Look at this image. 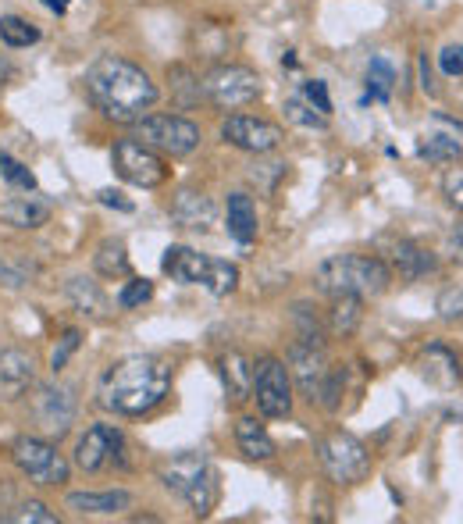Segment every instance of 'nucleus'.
Returning a JSON list of instances; mask_svg holds the SVG:
<instances>
[{"instance_id": "c9c22d12", "label": "nucleus", "mask_w": 463, "mask_h": 524, "mask_svg": "<svg viewBox=\"0 0 463 524\" xmlns=\"http://www.w3.org/2000/svg\"><path fill=\"white\" fill-rule=\"evenodd\" d=\"M293 321H296V328H300L296 343L325 346V339H321V321H317V314L310 311V303H296V307H293Z\"/></svg>"}, {"instance_id": "423d86ee", "label": "nucleus", "mask_w": 463, "mask_h": 524, "mask_svg": "<svg viewBox=\"0 0 463 524\" xmlns=\"http://www.w3.org/2000/svg\"><path fill=\"white\" fill-rule=\"evenodd\" d=\"M317 457L335 485H360L371 475V450L350 432H332L317 443Z\"/></svg>"}, {"instance_id": "0eeeda50", "label": "nucleus", "mask_w": 463, "mask_h": 524, "mask_svg": "<svg viewBox=\"0 0 463 524\" xmlns=\"http://www.w3.org/2000/svg\"><path fill=\"white\" fill-rule=\"evenodd\" d=\"M111 164H114V172H118V179H125L129 186H139V189L164 186L168 175H171L164 154H157V150L147 147V143H139L136 136L114 143Z\"/></svg>"}, {"instance_id": "de8ad7c7", "label": "nucleus", "mask_w": 463, "mask_h": 524, "mask_svg": "<svg viewBox=\"0 0 463 524\" xmlns=\"http://www.w3.org/2000/svg\"><path fill=\"white\" fill-rule=\"evenodd\" d=\"M446 200L463 211V175H449L446 179Z\"/></svg>"}, {"instance_id": "b1692460", "label": "nucleus", "mask_w": 463, "mask_h": 524, "mask_svg": "<svg viewBox=\"0 0 463 524\" xmlns=\"http://www.w3.org/2000/svg\"><path fill=\"white\" fill-rule=\"evenodd\" d=\"M0 222H8L11 229H43L50 222V204L36 197H15L0 204Z\"/></svg>"}, {"instance_id": "f8f14e48", "label": "nucleus", "mask_w": 463, "mask_h": 524, "mask_svg": "<svg viewBox=\"0 0 463 524\" xmlns=\"http://www.w3.org/2000/svg\"><path fill=\"white\" fill-rule=\"evenodd\" d=\"M221 140L228 147L246 150V154H271L285 143V129L268 118H253V115H228L221 122Z\"/></svg>"}, {"instance_id": "a18cd8bd", "label": "nucleus", "mask_w": 463, "mask_h": 524, "mask_svg": "<svg viewBox=\"0 0 463 524\" xmlns=\"http://www.w3.org/2000/svg\"><path fill=\"white\" fill-rule=\"evenodd\" d=\"M446 257L453 264H463V218L446 232Z\"/></svg>"}, {"instance_id": "1a4fd4ad", "label": "nucleus", "mask_w": 463, "mask_h": 524, "mask_svg": "<svg viewBox=\"0 0 463 524\" xmlns=\"http://www.w3.org/2000/svg\"><path fill=\"white\" fill-rule=\"evenodd\" d=\"M253 400L264 418H289L293 414V375L285 361L264 353L253 361Z\"/></svg>"}, {"instance_id": "37998d69", "label": "nucleus", "mask_w": 463, "mask_h": 524, "mask_svg": "<svg viewBox=\"0 0 463 524\" xmlns=\"http://www.w3.org/2000/svg\"><path fill=\"white\" fill-rule=\"evenodd\" d=\"M303 97L321 111V115H332V97H328V82L325 79H307L303 82Z\"/></svg>"}, {"instance_id": "a878e982", "label": "nucleus", "mask_w": 463, "mask_h": 524, "mask_svg": "<svg viewBox=\"0 0 463 524\" xmlns=\"http://www.w3.org/2000/svg\"><path fill=\"white\" fill-rule=\"evenodd\" d=\"M236 443H239V450H243V457H250V460L275 457V439L268 435V428L257 425V418L236 421Z\"/></svg>"}, {"instance_id": "c85d7f7f", "label": "nucleus", "mask_w": 463, "mask_h": 524, "mask_svg": "<svg viewBox=\"0 0 463 524\" xmlns=\"http://www.w3.org/2000/svg\"><path fill=\"white\" fill-rule=\"evenodd\" d=\"M218 500H221V482H218V471H214V464H211L204 475H200V482L186 492V503L193 507L196 517H211V510L218 507Z\"/></svg>"}, {"instance_id": "8fccbe9b", "label": "nucleus", "mask_w": 463, "mask_h": 524, "mask_svg": "<svg viewBox=\"0 0 463 524\" xmlns=\"http://www.w3.org/2000/svg\"><path fill=\"white\" fill-rule=\"evenodd\" d=\"M43 4H47L50 11H57V15H65L68 11V0H43Z\"/></svg>"}, {"instance_id": "49530a36", "label": "nucleus", "mask_w": 463, "mask_h": 524, "mask_svg": "<svg viewBox=\"0 0 463 524\" xmlns=\"http://www.w3.org/2000/svg\"><path fill=\"white\" fill-rule=\"evenodd\" d=\"M97 200L104 207H114V211H122V214H132L136 207H132V200H125V193H118V189H100Z\"/></svg>"}, {"instance_id": "e433bc0d", "label": "nucleus", "mask_w": 463, "mask_h": 524, "mask_svg": "<svg viewBox=\"0 0 463 524\" xmlns=\"http://www.w3.org/2000/svg\"><path fill=\"white\" fill-rule=\"evenodd\" d=\"M236 286H239V268H236V264H232V261H218V257H214L207 289H211L214 296H228V293H236Z\"/></svg>"}, {"instance_id": "f257e3e1", "label": "nucleus", "mask_w": 463, "mask_h": 524, "mask_svg": "<svg viewBox=\"0 0 463 524\" xmlns=\"http://www.w3.org/2000/svg\"><path fill=\"white\" fill-rule=\"evenodd\" d=\"M171 364L154 353H132L114 361L97 382V403L114 418H147L168 400Z\"/></svg>"}, {"instance_id": "20e7f679", "label": "nucleus", "mask_w": 463, "mask_h": 524, "mask_svg": "<svg viewBox=\"0 0 463 524\" xmlns=\"http://www.w3.org/2000/svg\"><path fill=\"white\" fill-rule=\"evenodd\" d=\"M11 460L33 485H43V489H61V485L72 482V460L57 450L50 439H40V435H22L11 446Z\"/></svg>"}, {"instance_id": "aec40b11", "label": "nucleus", "mask_w": 463, "mask_h": 524, "mask_svg": "<svg viewBox=\"0 0 463 524\" xmlns=\"http://www.w3.org/2000/svg\"><path fill=\"white\" fill-rule=\"evenodd\" d=\"M421 375L428 378L431 385H439V389H453L456 382L463 378L460 371V361H456V353L442 343H431L428 350L421 353V361H417Z\"/></svg>"}, {"instance_id": "c756f323", "label": "nucleus", "mask_w": 463, "mask_h": 524, "mask_svg": "<svg viewBox=\"0 0 463 524\" xmlns=\"http://www.w3.org/2000/svg\"><path fill=\"white\" fill-rule=\"evenodd\" d=\"M289 175V164L282 161V157H268V154H257V161L250 164V172H246V179L253 182V186L264 193V197H271L278 189V182Z\"/></svg>"}, {"instance_id": "4be33fe9", "label": "nucleus", "mask_w": 463, "mask_h": 524, "mask_svg": "<svg viewBox=\"0 0 463 524\" xmlns=\"http://www.w3.org/2000/svg\"><path fill=\"white\" fill-rule=\"evenodd\" d=\"M225 229H228V236L243 246H250L253 239H257V207H253L250 193H228Z\"/></svg>"}, {"instance_id": "cd10ccee", "label": "nucleus", "mask_w": 463, "mask_h": 524, "mask_svg": "<svg viewBox=\"0 0 463 524\" xmlns=\"http://www.w3.org/2000/svg\"><path fill=\"white\" fill-rule=\"evenodd\" d=\"M168 86H171V100H175L182 111L200 104V97H204V82L196 79V72L189 65H168Z\"/></svg>"}, {"instance_id": "2eb2a0df", "label": "nucleus", "mask_w": 463, "mask_h": 524, "mask_svg": "<svg viewBox=\"0 0 463 524\" xmlns=\"http://www.w3.org/2000/svg\"><path fill=\"white\" fill-rule=\"evenodd\" d=\"M385 264H389L392 279L399 275L403 282H417L424 275H431V271H439V257L431 254L424 243H417V239H392Z\"/></svg>"}, {"instance_id": "dca6fc26", "label": "nucleus", "mask_w": 463, "mask_h": 524, "mask_svg": "<svg viewBox=\"0 0 463 524\" xmlns=\"http://www.w3.org/2000/svg\"><path fill=\"white\" fill-rule=\"evenodd\" d=\"M211 264L214 257L200 254L193 246H168L161 257V271L171 282H182V286H207Z\"/></svg>"}, {"instance_id": "72a5a7b5", "label": "nucleus", "mask_w": 463, "mask_h": 524, "mask_svg": "<svg viewBox=\"0 0 463 524\" xmlns=\"http://www.w3.org/2000/svg\"><path fill=\"white\" fill-rule=\"evenodd\" d=\"M392 86H396V72H392V65L385 58H371V65H367V100H382V104H389Z\"/></svg>"}, {"instance_id": "3c124183", "label": "nucleus", "mask_w": 463, "mask_h": 524, "mask_svg": "<svg viewBox=\"0 0 463 524\" xmlns=\"http://www.w3.org/2000/svg\"><path fill=\"white\" fill-rule=\"evenodd\" d=\"M282 68H296V50H285V54H282Z\"/></svg>"}, {"instance_id": "2f4dec72", "label": "nucleus", "mask_w": 463, "mask_h": 524, "mask_svg": "<svg viewBox=\"0 0 463 524\" xmlns=\"http://www.w3.org/2000/svg\"><path fill=\"white\" fill-rule=\"evenodd\" d=\"M0 43L11 50H25L33 47V43H40V29L18 15H0Z\"/></svg>"}, {"instance_id": "ddd939ff", "label": "nucleus", "mask_w": 463, "mask_h": 524, "mask_svg": "<svg viewBox=\"0 0 463 524\" xmlns=\"http://www.w3.org/2000/svg\"><path fill=\"white\" fill-rule=\"evenodd\" d=\"M289 375L293 382L300 385L303 400L317 403V393H321V382L328 375V357H325V346H310V343H293L289 350Z\"/></svg>"}, {"instance_id": "a211bd4d", "label": "nucleus", "mask_w": 463, "mask_h": 524, "mask_svg": "<svg viewBox=\"0 0 463 524\" xmlns=\"http://www.w3.org/2000/svg\"><path fill=\"white\" fill-rule=\"evenodd\" d=\"M207 467H211V460H207V453L200 450H186V453H175V457H168L161 464V485L168 492H175V496H182L186 500V492L193 489L196 482H200V475H204Z\"/></svg>"}, {"instance_id": "09e8293b", "label": "nucleus", "mask_w": 463, "mask_h": 524, "mask_svg": "<svg viewBox=\"0 0 463 524\" xmlns=\"http://www.w3.org/2000/svg\"><path fill=\"white\" fill-rule=\"evenodd\" d=\"M417 72H421V90H424V93H435V82H431L428 54H421V58H417Z\"/></svg>"}, {"instance_id": "393cba45", "label": "nucleus", "mask_w": 463, "mask_h": 524, "mask_svg": "<svg viewBox=\"0 0 463 524\" xmlns=\"http://www.w3.org/2000/svg\"><path fill=\"white\" fill-rule=\"evenodd\" d=\"M364 321V300L360 296H332V311H328V336L350 339Z\"/></svg>"}, {"instance_id": "4468645a", "label": "nucleus", "mask_w": 463, "mask_h": 524, "mask_svg": "<svg viewBox=\"0 0 463 524\" xmlns=\"http://www.w3.org/2000/svg\"><path fill=\"white\" fill-rule=\"evenodd\" d=\"M171 222L179 225V229H189V232H211L214 222H218V204L214 197H207L204 189H179L175 200L168 207Z\"/></svg>"}, {"instance_id": "6ab92c4d", "label": "nucleus", "mask_w": 463, "mask_h": 524, "mask_svg": "<svg viewBox=\"0 0 463 524\" xmlns=\"http://www.w3.org/2000/svg\"><path fill=\"white\" fill-rule=\"evenodd\" d=\"M132 507V492L114 489V492H72L68 496V510L79 517H118Z\"/></svg>"}, {"instance_id": "6e6552de", "label": "nucleus", "mask_w": 463, "mask_h": 524, "mask_svg": "<svg viewBox=\"0 0 463 524\" xmlns=\"http://www.w3.org/2000/svg\"><path fill=\"white\" fill-rule=\"evenodd\" d=\"M260 93H264V82L246 65H218L204 79V97L221 111H243L257 104Z\"/></svg>"}, {"instance_id": "7c9ffc66", "label": "nucleus", "mask_w": 463, "mask_h": 524, "mask_svg": "<svg viewBox=\"0 0 463 524\" xmlns=\"http://www.w3.org/2000/svg\"><path fill=\"white\" fill-rule=\"evenodd\" d=\"M417 157L428 164H456L463 161V147L456 136H424L417 140Z\"/></svg>"}, {"instance_id": "bb28decb", "label": "nucleus", "mask_w": 463, "mask_h": 524, "mask_svg": "<svg viewBox=\"0 0 463 524\" xmlns=\"http://www.w3.org/2000/svg\"><path fill=\"white\" fill-rule=\"evenodd\" d=\"M93 268H97V275H104V279H129L132 261L122 239H104V243L97 246V254H93Z\"/></svg>"}, {"instance_id": "79ce46f5", "label": "nucleus", "mask_w": 463, "mask_h": 524, "mask_svg": "<svg viewBox=\"0 0 463 524\" xmlns=\"http://www.w3.org/2000/svg\"><path fill=\"white\" fill-rule=\"evenodd\" d=\"M79 343H82V332L79 328H68L65 336H61V343L54 346V353H50V371H54V375L72 361V353L79 350Z\"/></svg>"}, {"instance_id": "9d476101", "label": "nucleus", "mask_w": 463, "mask_h": 524, "mask_svg": "<svg viewBox=\"0 0 463 524\" xmlns=\"http://www.w3.org/2000/svg\"><path fill=\"white\" fill-rule=\"evenodd\" d=\"M29 407H33V421L40 425V432L47 435V439H65L75 425L79 400H75L72 385L50 382V385H40V389H36Z\"/></svg>"}, {"instance_id": "f3484780", "label": "nucleus", "mask_w": 463, "mask_h": 524, "mask_svg": "<svg viewBox=\"0 0 463 524\" xmlns=\"http://www.w3.org/2000/svg\"><path fill=\"white\" fill-rule=\"evenodd\" d=\"M36 385V357L25 350H0V396L4 400H18Z\"/></svg>"}, {"instance_id": "39448f33", "label": "nucleus", "mask_w": 463, "mask_h": 524, "mask_svg": "<svg viewBox=\"0 0 463 524\" xmlns=\"http://www.w3.org/2000/svg\"><path fill=\"white\" fill-rule=\"evenodd\" d=\"M132 136L164 157H189L204 140L200 125L182 115H143L132 122Z\"/></svg>"}, {"instance_id": "4c0bfd02", "label": "nucleus", "mask_w": 463, "mask_h": 524, "mask_svg": "<svg viewBox=\"0 0 463 524\" xmlns=\"http://www.w3.org/2000/svg\"><path fill=\"white\" fill-rule=\"evenodd\" d=\"M342 389H346V368H328L325 382H321V393H317V403L335 414L342 403Z\"/></svg>"}, {"instance_id": "f03ea898", "label": "nucleus", "mask_w": 463, "mask_h": 524, "mask_svg": "<svg viewBox=\"0 0 463 524\" xmlns=\"http://www.w3.org/2000/svg\"><path fill=\"white\" fill-rule=\"evenodd\" d=\"M86 93L93 107L111 122H136L157 104L161 90L147 72L118 54H104L86 72Z\"/></svg>"}, {"instance_id": "7ed1b4c3", "label": "nucleus", "mask_w": 463, "mask_h": 524, "mask_svg": "<svg viewBox=\"0 0 463 524\" xmlns=\"http://www.w3.org/2000/svg\"><path fill=\"white\" fill-rule=\"evenodd\" d=\"M314 282L325 296H360V300H374V296L389 293L392 271L382 257L374 254H335L317 264Z\"/></svg>"}, {"instance_id": "58836bf2", "label": "nucleus", "mask_w": 463, "mask_h": 524, "mask_svg": "<svg viewBox=\"0 0 463 524\" xmlns=\"http://www.w3.org/2000/svg\"><path fill=\"white\" fill-rule=\"evenodd\" d=\"M435 311L446 325H463V286H449L435 300Z\"/></svg>"}, {"instance_id": "473e14b6", "label": "nucleus", "mask_w": 463, "mask_h": 524, "mask_svg": "<svg viewBox=\"0 0 463 524\" xmlns=\"http://www.w3.org/2000/svg\"><path fill=\"white\" fill-rule=\"evenodd\" d=\"M285 118L293 125H300V129H310V132H325L328 129V115H321L314 104H310L303 93H296V97H289L285 100Z\"/></svg>"}, {"instance_id": "603ef678", "label": "nucleus", "mask_w": 463, "mask_h": 524, "mask_svg": "<svg viewBox=\"0 0 463 524\" xmlns=\"http://www.w3.org/2000/svg\"><path fill=\"white\" fill-rule=\"evenodd\" d=\"M0 275H4V264H0Z\"/></svg>"}, {"instance_id": "412c9836", "label": "nucleus", "mask_w": 463, "mask_h": 524, "mask_svg": "<svg viewBox=\"0 0 463 524\" xmlns=\"http://www.w3.org/2000/svg\"><path fill=\"white\" fill-rule=\"evenodd\" d=\"M65 296H68V303H72L75 311L82 314V318L100 321V318H107V314H111V300H107V293L100 289V282L86 279V275H75V279H68Z\"/></svg>"}, {"instance_id": "9b49d317", "label": "nucleus", "mask_w": 463, "mask_h": 524, "mask_svg": "<svg viewBox=\"0 0 463 524\" xmlns=\"http://www.w3.org/2000/svg\"><path fill=\"white\" fill-rule=\"evenodd\" d=\"M72 464L82 471H104L107 464H125V432L118 425H90L79 435Z\"/></svg>"}, {"instance_id": "f704fd0d", "label": "nucleus", "mask_w": 463, "mask_h": 524, "mask_svg": "<svg viewBox=\"0 0 463 524\" xmlns=\"http://www.w3.org/2000/svg\"><path fill=\"white\" fill-rule=\"evenodd\" d=\"M0 521H8V524H57V514L47 507V503L25 500V503H18L11 514L0 517Z\"/></svg>"}, {"instance_id": "ea45409f", "label": "nucleus", "mask_w": 463, "mask_h": 524, "mask_svg": "<svg viewBox=\"0 0 463 524\" xmlns=\"http://www.w3.org/2000/svg\"><path fill=\"white\" fill-rule=\"evenodd\" d=\"M154 296V282L150 279H132L129 275V282L122 286V293H118V307L122 311H136V307H143V303Z\"/></svg>"}, {"instance_id": "c03bdc74", "label": "nucleus", "mask_w": 463, "mask_h": 524, "mask_svg": "<svg viewBox=\"0 0 463 524\" xmlns=\"http://www.w3.org/2000/svg\"><path fill=\"white\" fill-rule=\"evenodd\" d=\"M439 68H442V75H449V79H460V75H463V47H460V43H449V47H442Z\"/></svg>"}, {"instance_id": "5701e85b", "label": "nucleus", "mask_w": 463, "mask_h": 524, "mask_svg": "<svg viewBox=\"0 0 463 524\" xmlns=\"http://www.w3.org/2000/svg\"><path fill=\"white\" fill-rule=\"evenodd\" d=\"M218 368H221V382H225L228 400H236V403L250 400L253 396V361L250 357H243V353L232 350V353L221 357Z\"/></svg>"}, {"instance_id": "a19ab883", "label": "nucleus", "mask_w": 463, "mask_h": 524, "mask_svg": "<svg viewBox=\"0 0 463 524\" xmlns=\"http://www.w3.org/2000/svg\"><path fill=\"white\" fill-rule=\"evenodd\" d=\"M0 179H8L11 186L25 189V193H33V189H36V175L29 172L25 164H18L15 157H8V154H0Z\"/></svg>"}]
</instances>
